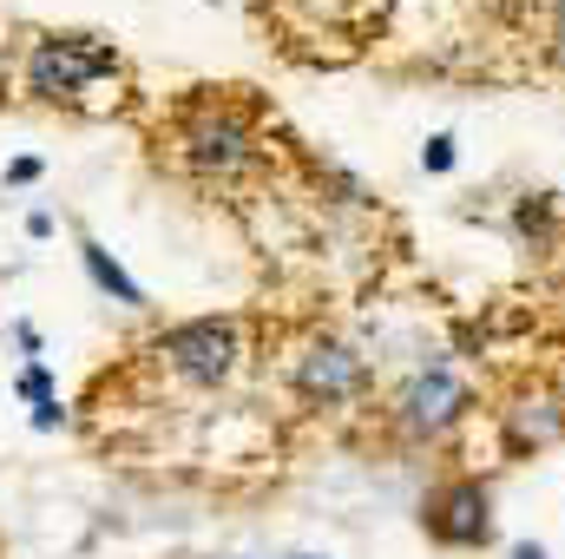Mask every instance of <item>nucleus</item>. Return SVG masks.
<instances>
[{
  "label": "nucleus",
  "instance_id": "f03ea898",
  "mask_svg": "<svg viewBox=\"0 0 565 559\" xmlns=\"http://www.w3.org/2000/svg\"><path fill=\"white\" fill-rule=\"evenodd\" d=\"M20 86L40 106H66V113H106L126 93V53L106 33H79V27H46L26 40L20 53Z\"/></svg>",
  "mask_w": 565,
  "mask_h": 559
},
{
  "label": "nucleus",
  "instance_id": "4468645a",
  "mask_svg": "<svg viewBox=\"0 0 565 559\" xmlns=\"http://www.w3.org/2000/svg\"><path fill=\"white\" fill-rule=\"evenodd\" d=\"M26 238H53V211H46V204L26 211Z\"/></svg>",
  "mask_w": 565,
  "mask_h": 559
},
{
  "label": "nucleus",
  "instance_id": "6e6552de",
  "mask_svg": "<svg viewBox=\"0 0 565 559\" xmlns=\"http://www.w3.org/2000/svg\"><path fill=\"white\" fill-rule=\"evenodd\" d=\"M79 264H86V277L99 296H113V303H126V309H145V289L132 283V271L99 244V238H79Z\"/></svg>",
  "mask_w": 565,
  "mask_h": 559
},
{
  "label": "nucleus",
  "instance_id": "9b49d317",
  "mask_svg": "<svg viewBox=\"0 0 565 559\" xmlns=\"http://www.w3.org/2000/svg\"><path fill=\"white\" fill-rule=\"evenodd\" d=\"M460 165V145H454V133H427V145H422V171L427 178H447Z\"/></svg>",
  "mask_w": 565,
  "mask_h": 559
},
{
  "label": "nucleus",
  "instance_id": "423d86ee",
  "mask_svg": "<svg viewBox=\"0 0 565 559\" xmlns=\"http://www.w3.org/2000/svg\"><path fill=\"white\" fill-rule=\"evenodd\" d=\"M422 534L447 553H480L493 540V487L480 474H447L422 494Z\"/></svg>",
  "mask_w": 565,
  "mask_h": 559
},
{
  "label": "nucleus",
  "instance_id": "f8f14e48",
  "mask_svg": "<svg viewBox=\"0 0 565 559\" xmlns=\"http://www.w3.org/2000/svg\"><path fill=\"white\" fill-rule=\"evenodd\" d=\"M33 428H40V434H60V428H66V402H60V395L40 402V409H33Z\"/></svg>",
  "mask_w": 565,
  "mask_h": 559
},
{
  "label": "nucleus",
  "instance_id": "1a4fd4ad",
  "mask_svg": "<svg viewBox=\"0 0 565 559\" xmlns=\"http://www.w3.org/2000/svg\"><path fill=\"white\" fill-rule=\"evenodd\" d=\"M513 231H520L533 251H546L553 231H559V198H553V191H526V198L513 204Z\"/></svg>",
  "mask_w": 565,
  "mask_h": 559
},
{
  "label": "nucleus",
  "instance_id": "7ed1b4c3",
  "mask_svg": "<svg viewBox=\"0 0 565 559\" xmlns=\"http://www.w3.org/2000/svg\"><path fill=\"white\" fill-rule=\"evenodd\" d=\"M244 356H250V336L237 316H184L151 336V362L184 389H224L244 369Z\"/></svg>",
  "mask_w": 565,
  "mask_h": 559
},
{
  "label": "nucleus",
  "instance_id": "f257e3e1",
  "mask_svg": "<svg viewBox=\"0 0 565 559\" xmlns=\"http://www.w3.org/2000/svg\"><path fill=\"white\" fill-rule=\"evenodd\" d=\"M164 145H171V165L184 178H198V184H237V178L264 171V158H270L264 119L244 99L211 93V86L191 93V99H178Z\"/></svg>",
  "mask_w": 565,
  "mask_h": 559
},
{
  "label": "nucleus",
  "instance_id": "f3484780",
  "mask_svg": "<svg viewBox=\"0 0 565 559\" xmlns=\"http://www.w3.org/2000/svg\"><path fill=\"white\" fill-rule=\"evenodd\" d=\"M296 559H322V553H296Z\"/></svg>",
  "mask_w": 565,
  "mask_h": 559
},
{
  "label": "nucleus",
  "instance_id": "0eeeda50",
  "mask_svg": "<svg viewBox=\"0 0 565 559\" xmlns=\"http://www.w3.org/2000/svg\"><path fill=\"white\" fill-rule=\"evenodd\" d=\"M500 441L507 454H546L565 441V389L553 382H513L500 402Z\"/></svg>",
  "mask_w": 565,
  "mask_h": 559
},
{
  "label": "nucleus",
  "instance_id": "9d476101",
  "mask_svg": "<svg viewBox=\"0 0 565 559\" xmlns=\"http://www.w3.org/2000/svg\"><path fill=\"white\" fill-rule=\"evenodd\" d=\"M13 395H20V402H33V409H40V402H53V395H60V389H53V369H46V362H26V369L13 376Z\"/></svg>",
  "mask_w": 565,
  "mask_h": 559
},
{
  "label": "nucleus",
  "instance_id": "20e7f679",
  "mask_svg": "<svg viewBox=\"0 0 565 559\" xmlns=\"http://www.w3.org/2000/svg\"><path fill=\"white\" fill-rule=\"evenodd\" d=\"M467 415H473V389H467V376H460L454 362H422V369H408V376L388 389V402H382V421H388L408 447H440Z\"/></svg>",
  "mask_w": 565,
  "mask_h": 559
},
{
  "label": "nucleus",
  "instance_id": "39448f33",
  "mask_svg": "<svg viewBox=\"0 0 565 559\" xmlns=\"http://www.w3.org/2000/svg\"><path fill=\"white\" fill-rule=\"evenodd\" d=\"M375 382L362 342L335 336V329H302L289 342V389L309 402V409H342V402H362Z\"/></svg>",
  "mask_w": 565,
  "mask_h": 559
},
{
  "label": "nucleus",
  "instance_id": "dca6fc26",
  "mask_svg": "<svg viewBox=\"0 0 565 559\" xmlns=\"http://www.w3.org/2000/svg\"><path fill=\"white\" fill-rule=\"evenodd\" d=\"M513 559H553L540 540H513Z\"/></svg>",
  "mask_w": 565,
  "mask_h": 559
},
{
  "label": "nucleus",
  "instance_id": "2eb2a0df",
  "mask_svg": "<svg viewBox=\"0 0 565 559\" xmlns=\"http://www.w3.org/2000/svg\"><path fill=\"white\" fill-rule=\"evenodd\" d=\"M13 342H20L26 356H40V329H33V323H13Z\"/></svg>",
  "mask_w": 565,
  "mask_h": 559
},
{
  "label": "nucleus",
  "instance_id": "ddd939ff",
  "mask_svg": "<svg viewBox=\"0 0 565 559\" xmlns=\"http://www.w3.org/2000/svg\"><path fill=\"white\" fill-rule=\"evenodd\" d=\"M40 171H46V165L26 151V158H13V165H7V184H40Z\"/></svg>",
  "mask_w": 565,
  "mask_h": 559
}]
</instances>
